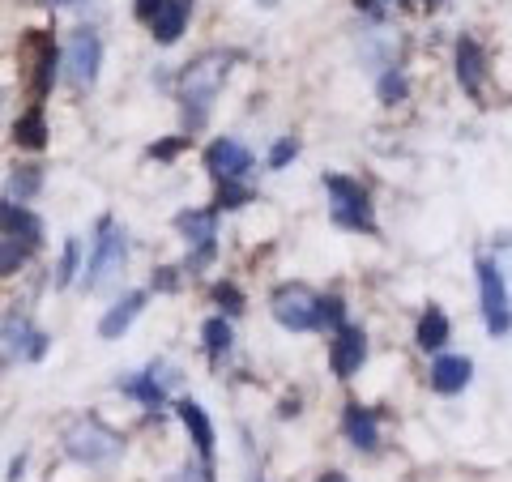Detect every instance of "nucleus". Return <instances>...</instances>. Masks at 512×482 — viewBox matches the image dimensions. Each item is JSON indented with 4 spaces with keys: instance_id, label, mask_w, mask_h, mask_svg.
<instances>
[{
    "instance_id": "nucleus-7",
    "label": "nucleus",
    "mask_w": 512,
    "mask_h": 482,
    "mask_svg": "<svg viewBox=\"0 0 512 482\" xmlns=\"http://www.w3.org/2000/svg\"><path fill=\"white\" fill-rule=\"evenodd\" d=\"M47 355V333L35 329L22 312H9L0 320V367L13 363H39Z\"/></svg>"
},
{
    "instance_id": "nucleus-3",
    "label": "nucleus",
    "mask_w": 512,
    "mask_h": 482,
    "mask_svg": "<svg viewBox=\"0 0 512 482\" xmlns=\"http://www.w3.org/2000/svg\"><path fill=\"white\" fill-rule=\"evenodd\" d=\"M478 273V308H483V325L491 337H508L512 333V295H508V278L495 256H478L474 261Z\"/></svg>"
},
{
    "instance_id": "nucleus-6",
    "label": "nucleus",
    "mask_w": 512,
    "mask_h": 482,
    "mask_svg": "<svg viewBox=\"0 0 512 482\" xmlns=\"http://www.w3.org/2000/svg\"><path fill=\"white\" fill-rule=\"evenodd\" d=\"M18 56H22L26 77H30V103L43 107L47 90H52V82H56V69H60V52H56L52 35H47V30H26Z\"/></svg>"
},
{
    "instance_id": "nucleus-30",
    "label": "nucleus",
    "mask_w": 512,
    "mask_h": 482,
    "mask_svg": "<svg viewBox=\"0 0 512 482\" xmlns=\"http://www.w3.org/2000/svg\"><path fill=\"white\" fill-rule=\"evenodd\" d=\"M299 158V137H278L274 150H269V171H282L286 163H295Z\"/></svg>"
},
{
    "instance_id": "nucleus-36",
    "label": "nucleus",
    "mask_w": 512,
    "mask_h": 482,
    "mask_svg": "<svg viewBox=\"0 0 512 482\" xmlns=\"http://www.w3.org/2000/svg\"><path fill=\"white\" fill-rule=\"evenodd\" d=\"M316 482H350V478H346V474H342V470H329V474H320V478H316Z\"/></svg>"
},
{
    "instance_id": "nucleus-8",
    "label": "nucleus",
    "mask_w": 512,
    "mask_h": 482,
    "mask_svg": "<svg viewBox=\"0 0 512 482\" xmlns=\"http://www.w3.org/2000/svg\"><path fill=\"white\" fill-rule=\"evenodd\" d=\"M175 231H180L188 239V273H201L205 265H214V256H218V210H184V214H175Z\"/></svg>"
},
{
    "instance_id": "nucleus-37",
    "label": "nucleus",
    "mask_w": 512,
    "mask_h": 482,
    "mask_svg": "<svg viewBox=\"0 0 512 482\" xmlns=\"http://www.w3.org/2000/svg\"><path fill=\"white\" fill-rule=\"evenodd\" d=\"M0 99H5V94H0Z\"/></svg>"
},
{
    "instance_id": "nucleus-15",
    "label": "nucleus",
    "mask_w": 512,
    "mask_h": 482,
    "mask_svg": "<svg viewBox=\"0 0 512 482\" xmlns=\"http://www.w3.org/2000/svg\"><path fill=\"white\" fill-rule=\"evenodd\" d=\"M171 384H175V372H171V367H167V363H150L141 376L124 380V393H128V397H137L141 406L158 410V406L167 401V389H171Z\"/></svg>"
},
{
    "instance_id": "nucleus-29",
    "label": "nucleus",
    "mask_w": 512,
    "mask_h": 482,
    "mask_svg": "<svg viewBox=\"0 0 512 482\" xmlns=\"http://www.w3.org/2000/svg\"><path fill=\"white\" fill-rule=\"evenodd\" d=\"M380 99L384 103H402L406 99V77H402V69H384V77H380Z\"/></svg>"
},
{
    "instance_id": "nucleus-31",
    "label": "nucleus",
    "mask_w": 512,
    "mask_h": 482,
    "mask_svg": "<svg viewBox=\"0 0 512 482\" xmlns=\"http://www.w3.org/2000/svg\"><path fill=\"white\" fill-rule=\"evenodd\" d=\"M214 303H218V308L227 312V316H239V312H244V295H239L231 282H218V286H214Z\"/></svg>"
},
{
    "instance_id": "nucleus-34",
    "label": "nucleus",
    "mask_w": 512,
    "mask_h": 482,
    "mask_svg": "<svg viewBox=\"0 0 512 482\" xmlns=\"http://www.w3.org/2000/svg\"><path fill=\"white\" fill-rule=\"evenodd\" d=\"M154 291H180V269H158V278H154Z\"/></svg>"
},
{
    "instance_id": "nucleus-11",
    "label": "nucleus",
    "mask_w": 512,
    "mask_h": 482,
    "mask_svg": "<svg viewBox=\"0 0 512 482\" xmlns=\"http://www.w3.org/2000/svg\"><path fill=\"white\" fill-rule=\"evenodd\" d=\"M363 363H367V333L359 325L333 329V342H329V367H333V376H338V380H355Z\"/></svg>"
},
{
    "instance_id": "nucleus-19",
    "label": "nucleus",
    "mask_w": 512,
    "mask_h": 482,
    "mask_svg": "<svg viewBox=\"0 0 512 482\" xmlns=\"http://www.w3.org/2000/svg\"><path fill=\"white\" fill-rule=\"evenodd\" d=\"M188 13H192V0H163V5L154 9V18H150V35L163 47H171L175 39L184 35Z\"/></svg>"
},
{
    "instance_id": "nucleus-21",
    "label": "nucleus",
    "mask_w": 512,
    "mask_h": 482,
    "mask_svg": "<svg viewBox=\"0 0 512 482\" xmlns=\"http://www.w3.org/2000/svg\"><path fill=\"white\" fill-rule=\"evenodd\" d=\"M448 337H453V325H448L444 308L440 303H427L419 316V329H414V342H419V350H444Z\"/></svg>"
},
{
    "instance_id": "nucleus-33",
    "label": "nucleus",
    "mask_w": 512,
    "mask_h": 482,
    "mask_svg": "<svg viewBox=\"0 0 512 482\" xmlns=\"http://www.w3.org/2000/svg\"><path fill=\"white\" fill-rule=\"evenodd\" d=\"M167 482H214V470L210 465H201V470H175Z\"/></svg>"
},
{
    "instance_id": "nucleus-17",
    "label": "nucleus",
    "mask_w": 512,
    "mask_h": 482,
    "mask_svg": "<svg viewBox=\"0 0 512 482\" xmlns=\"http://www.w3.org/2000/svg\"><path fill=\"white\" fill-rule=\"evenodd\" d=\"M342 431H346V440L355 444L359 453H376V448H380V419H376V410L359 406V401H350V406L342 410Z\"/></svg>"
},
{
    "instance_id": "nucleus-13",
    "label": "nucleus",
    "mask_w": 512,
    "mask_h": 482,
    "mask_svg": "<svg viewBox=\"0 0 512 482\" xmlns=\"http://www.w3.org/2000/svg\"><path fill=\"white\" fill-rule=\"evenodd\" d=\"M457 82H461V90H466L474 103L483 99L487 52H483V43H478L474 35H461V39H457Z\"/></svg>"
},
{
    "instance_id": "nucleus-14",
    "label": "nucleus",
    "mask_w": 512,
    "mask_h": 482,
    "mask_svg": "<svg viewBox=\"0 0 512 482\" xmlns=\"http://www.w3.org/2000/svg\"><path fill=\"white\" fill-rule=\"evenodd\" d=\"M0 235H5V239H22V244L39 248V239H43V218L30 214L22 201L0 197Z\"/></svg>"
},
{
    "instance_id": "nucleus-23",
    "label": "nucleus",
    "mask_w": 512,
    "mask_h": 482,
    "mask_svg": "<svg viewBox=\"0 0 512 482\" xmlns=\"http://www.w3.org/2000/svg\"><path fill=\"white\" fill-rule=\"evenodd\" d=\"M201 342H205V355H210V363H222L231 355V342H235V333H231V325L222 316H210L201 325Z\"/></svg>"
},
{
    "instance_id": "nucleus-1",
    "label": "nucleus",
    "mask_w": 512,
    "mask_h": 482,
    "mask_svg": "<svg viewBox=\"0 0 512 482\" xmlns=\"http://www.w3.org/2000/svg\"><path fill=\"white\" fill-rule=\"evenodd\" d=\"M231 64H235V52H205L192 64H184V73H180V103H184L188 133H197V128H205V120H210L214 99H218L222 82H227Z\"/></svg>"
},
{
    "instance_id": "nucleus-26",
    "label": "nucleus",
    "mask_w": 512,
    "mask_h": 482,
    "mask_svg": "<svg viewBox=\"0 0 512 482\" xmlns=\"http://www.w3.org/2000/svg\"><path fill=\"white\" fill-rule=\"evenodd\" d=\"M346 325V299L342 295H320V308H316V329H342Z\"/></svg>"
},
{
    "instance_id": "nucleus-18",
    "label": "nucleus",
    "mask_w": 512,
    "mask_h": 482,
    "mask_svg": "<svg viewBox=\"0 0 512 482\" xmlns=\"http://www.w3.org/2000/svg\"><path fill=\"white\" fill-rule=\"evenodd\" d=\"M141 308H146V291H128L124 299H116L103 312V320H99V337H103V342H116V337H124L128 325L141 316Z\"/></svg>"
},
{
    "instance_id": "nucleus-24",
    "label": "nucleus",
    "mask_w": 512,
    "mask_h": 482,
    "mask_svg": "<svg viewBox=\"0 0 512 482\" xmlns=\"http://www.w3.org/2000/svg\"><path fill=\"white\" fill-rule=\"evenodd\" d=\"M77 269H82V239L69 235V239H64V252H60V265H56V291L73 286Z\"/></svg>"
},
{
    "instance_id": "nucleus-9",
    "label": "nucleus",
    "mask_w": 512,
    "mask_h": 482,
    "mask_svg": "<svg viewBox=\"0 0 512 482\" xmlns=\"http://www.w3.org/2000/svg\"><path fill=\"white\" fill-rule=\"evenodd\" d=\"M316 308H320V295L308 291L303 282H282L274 291V299H269L274 320L291 333H316Z\"/></svg>"
},
{
    "instance_id": "nucleus-22",
    "label": "nucleus",
    "mask_w": 512,
    "mask_h": 482,
    "mask_svg": "<svg viewBox=\"0 0 512 482\" xmlns=\"http://www.w3.org/2000/svg\"><path fill=\"white\" fill-rule=\"evenodd\" d=\"M13 141H18L22 150H43L47 146V116L39 103H30L26 116H18V124H13Z\"/></svg>"
},
{
    "instance_id": "nucleus-20",
    "label": "nucleus",
    "mask_w": 512,
    "mask_h": 482,
    "mask_svg": "<svg viewBox=\"0 0 512 482\" xmlns=\"http://www.w3.org/2000/svg\"><path fill=\"white\" fill-rule=\"evenodd\" d=\"M175 414H180V423L188 427V436H192V444H197L201 461L210 465V457H214V423H210V414H205L197 401H188V397L175 406Z\"/></svg>"
},
{
    "instance_id": "nucleus-35",
    "label": "nucleus",
    "mask_w": 512,
    "mask_h": 482,
    "mask_svg": "<svg viewBox=\"0 0 512 482\" xmlns=\"http://www.w3.org/2000/svg\"><path fill=\"white\" fill-rule=\"evenodd\" d=\"M158 5H163V0H137V5H133V13H137V18H141V22H150Z\"/></svg>"
},
{
    "instance_id": "nucleus-28",
    "label": "nucleus",
    "mask_w": 512,
    "mask_h": 482,
    "mask_svg": "<svg viewBox=\"0 0 512 482\" xmlns=\"http://www.w3.org/2000/svg\"><path fill=\"white\" fill-rule=\"evenodd\" d=\"M39 184H43L39 167H18V171L9 175V201H13V197H18V201L35 197V192H39Z\"/></svg>"
},
{
    "instance_id": "nucleus-10",
    "label": "nucleus",
    "mask_w": 512,
    "mask_h": 482,
    "mask_svg": "<svg viewBox=\"0 0 512 482\" xmlns=\"http://www.w3.org/2000/svg\"><path fill=\"white\" fill-rule=\"evenodd\" d=\"M99 69H103V39L94 30H73L69 47H64V77H69L73 90H90L99 82Z\"/></svg>"
},
{
    "instance_id": "nucleus-4",
    "label": "nucleus",
    "mask_w": 512,
    "mask_h": 482,
    "mask_svg": "<svg viewBox=\"0 0 512 482\" xmlns=\"http://www.w3.org/2000/svg\"><path fill=\"white\" fill-rule=\"evenodd\" d=\"M128 265V235L124 227H116V218H103L99 222V239H94V252H90V269H86V291H103L124 273Z\"/></svg>"
},
{
    "instance_id": "nucleus-12",
    "label": "nucleus",
    "mask_w": 512,
    "mask_h": 482,
    "mask_svg": "<svg viewBox=\"0 0 512 482\" xmlns=\"http://www.w3.org/2000/svg\"><path fill=\"white\" fill-rule=\"evenodd\" d=\"M205 171L214 175V180H244L252 171V150L239 146L235 137H218L210 150H205Z\"/></svg>"
},
{
    "instance_id": "nucleus-5",
    "label": "nucleus",
    "mask_w": 512,
    "mask_h": 482,
    "mask_svg": "<svg viewBox=\"0 0 512 482\" xmlns=\"http://www.w3.org/2000/svg\"><path fill=\"white\" fill-rule=\"evenodd\" d=\"M120 436L111 431L103 419H94V414H86V419H73L69 427H64V453H69L73 461L82 465H103L120 453Z\"/></svg>"
},
{
    "instance_id": "nucleus-27",
    "label": "nucleus",
    "mask_w": 512,
    "mask_h": 482,
    "mask_svg": "<svg viewBox=\"0 0 512 482\" xmlns=\"http://www.w3.org/2000/svg\"><path fill=\"white\" fill-rule=\"evenodd\" d=\"M30 244H22V239H0V278H9V273H18L26 261H30Z\"/></svg>"
},
{
    "instance_id": "nucleus-16",
    "label": "nucleus",
    "mask_w": 512,
    "mask_h": 482,
    "mask_svg": "<svg viewBox=\"0 0 512 482\" xmlns=\"http://www.w3.org/2000/svg\"><path fill=\"white\" fill-rule=\"evenodd\" d=\"M470 380H474V363L466 355H440L436 363H431V372H427V384L440 397H457Z\"/></svg>"
},
{
    "instance_id": "nucleus-2",
    "label": "nucleus",
    "mask_w": 512,
    "mask_h": 482,
    "mask_svg": "<svg viewBox=\"0 0 512 482\" xmlns=\"http://www.w3.org/2000/svg\"><path fill=\"white\" fill-rule=\"evenodd\" d=\"M325 192H329V218L333 227L342 231H363V235H376V205H372V192H367L359 180L338 171H325Z\"/></svg>"
},
{
    "instance_id": "nucleus-32",
    "label": "nucleus",
    "mask_w": 512,
    "mask_h": 482,
    "mask_svg": "<svg viewBox=\"0 0 512 482\" xmlns=\"http://www.w3.org/2000/svg\"><path fill=\"white\" fill-rule=\"evenodd\" d=\"M192 137H171V141H158V146H150V158H158V163H171L175 154H180L188 146Z\"/></svg>"
},
{
    "instance_id": "nucleus-25",
    "label": "nucleus",
    "mask_w": 512,
    "mask_h": 482,
    "mask_svg": "<svg viewBox=\"0 0 512 482\" xmlns=\"http://www.w3.org/2000/svg\"><path fill=\"white\" fill-rule=\"evenodd\" d=\"M252 201V188L244 180H218V197H214V210H244Z\"/></svg>"
}]
</instances>
